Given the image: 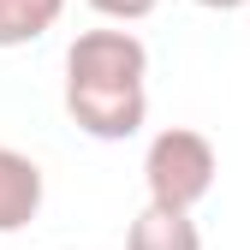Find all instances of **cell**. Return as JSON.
I'll return each mask as SVG.
<instances>
[{"label":"cell","instance_id":"3957f363","mask_svg":"<svg viewBox=\"0 0 250 250\" xmlns=\"http://www.w3.org/2000/svg\"><path fill=\"white\" fill-rule=\"evenodd\" d=\"M42 197H48L42 167L30 161L24 149L0 143V238H6V232H24L30 221H36V214H42Z\"/></svg>","mask_w":250,"mask_h":250},{"label":"cell","instance_id":"8992f818","mask_svg":"<svg viewBox=\"0 0 250 250\" xmlns=\"http://www.w3.org/2000/svg\"><path fill=\"white\" fill-rule=\"evenodd\" d=\"M161 0H89V12H102L107 24H137V18H149Z\"/></svg>","mask_w":250,"mask_h":250},{"label":"cell","instance_id":"6da1fadb","mask_svg":"<svg viewBox=\"0 0 250 250\" xmlns=\"http://www.w3.org/2000/svg\"><path fill=\"white\" fill-rule=\"evenodd\" d=\"M66 113L83 137L125 143L149 119V48L125 24L83 30L66 48Z\"/></svg>","mask_w":250,"mask_h":250},{"label":"cell","instance_id":"7a4b0ae2","mask_svg":"<svg viewBox=\"0 0 250 250\" xmlns=\"http://www.w3.org/2000/svg\"><path fill=\"white\" fill-rule=\"evenodd\" d=\"M214 173H221V155H214V143L197 125H167L143 149V191H149V203L197 208L214 191Z\"/></svg>","mask_w":250,"mask_h":250},{"label":"cell","instance_id":"52a82bcc","mask_svg":"<svg viewBox=\"0 0 250 250\" xmlns=\"http://www.w3.org/2000/svg\"><path fill=\"white\" fill-rule=\"evenodd\" d=\"M197 6H208V12H238V6H250V0H197Z\"/></svg>","mask_w":250,"mask_h":250},{"label":"cell","instance_id":"5b68a950","mask_svg":"<svg viewBox=\"0 0 250 250\" xmlns=\"http://www.w3.org/2000/svg\"><path fill=\"white\" fill-rule=\"evenodd\" d=\"M66 18V0H0V48H30Z\"/></svg>","mask_w":250,"mask_h":250},{"label":"cell","instance_id":"277c9868","mask_svg":"<svg viewBox=\"0 0 250 250\" xmlns=\"http://www.w3.org/2000/svg\"><path fill=\"white\" fill-rule=\"evenodd\" d=\"M125 250H203V232L191 221V208H167V203H143V214L125 232Z\"/></svg>","mask_w":250,"mask_h":250}]
</instances>
